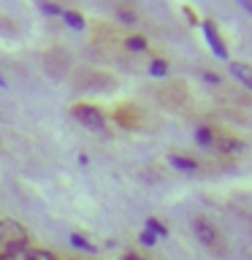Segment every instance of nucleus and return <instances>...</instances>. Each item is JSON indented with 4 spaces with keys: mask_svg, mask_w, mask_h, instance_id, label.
<instances>
[{
    "mask_svg": "<svg viewBox=\"0 0 252 260\" xmlns=\"http://www.w3.org/2000/svg\"><path fill=\"white\" fill-rule=\"evenodd\" d=\"M27 241H30L27 228H22L16 219H0V260L24 255Z\"/></svg>",
    "mask_w": 252,
    "mask_h": 260,
    "instance_id": "obj_1",
    "label": "nucleus"
},
{
    "mask_svg": "<svg viewBox=\"0 0 252 260\" xmlns=\"http://www.w3.org/2000/svg\"><path fill=\"white\" fill-rule=\"evenodd\" d=\"M122 260H141V257H138V255H125Z\"/></svg>",
    "mask_w": 252,
    "mask_h": 260,
    "instance_id": "obj_20",
    "label": "nucleus"
},
{
    "mask_svg": "<svg viewBox=\"0 0 252 260\" xmlns=\"http://www.w3.org/2000/svg\"><path fill=\"white\" fill-rule=\"evenodd\" d=\"M241 8H247V11L252 14V0H241Z\"/></svg>",
    "mask_w": 252,
    "mask_h": 260,
    "instance_id": "obj_19",
    "label": "nucleus"
},
{
    "mask_svg": "<svg viewBox=\"0 0 252 260\" xmlns=\"http://www.w3.org/2000/svg\"><path fill=\"white\" fill-rule=\"evenodd\" d=\"M41 11H44L46 16H62V8L54 6V3H41Z\"/></svg>",
    "mask_w": 252,
    "mask_h": 260,
    "instance_id": "obj_15",
    "label": "nucleus"
},
{
    "mask_svg": "<svg viewBox=\"0 0 252 260\" xmlns=\"http://www.w3.org/2000/svg\"><path fill=\"white\" fill-rule=\"evenodd\" d=\"M149 73L152 76H158V79H163L168 73V65H166V60H154L152 65H149Z\"/></svg>",
    "mask_w": 252,
    "mask_h": 260,
    "instance_id": "obj_12",
    "label": "nucleus"
},
{
    "mask_svg": "<svg viewBox=\"0 0 252 260\" xmlns=\"http://www.w3.org/2000/svg\"><path fill=\"white\" fill-rule=\"evenodd\" d=\"M0 87H6V79H3V73H0Z\"/></svg>",
    "mask_w": 252,
    "mask_h": 260,
    "instance_id": "obj_21",
    "label": "nucleus"
},
{
    "mask_svg": "<svg viewBox=\"0 0 252 260\" xmlns=\"http://www.w3.org/2000/svg\"><path fill=\"white\" fill-rule=\"evenodd\" d=\"M73 114H76V119L81 122V125H87L89 130H103V127H106V119H103V114L98 111L95 106L79 103L76 109H73Z\"/></svg>",
    "mask_w": 252,
    "mask_h": 260,
    "instance_id": "obj_2",
    "label": "nucleus"
},
{
    "mask_svg": "<svg viewBox=\"0 0 252 260\" xmlns=\"http://www.w3.org/2000/svg\"><path fill=\"white\" fill-rule=\"evenodd\" d=\"M71 244H73V247H76V249H84V252H95V244H92V241H87V239H84V236H81V233H71Z\"/></svg>",
    "mask_w": 252,
    "mask_h": 260,
    "instance_id": "obj_9",
    "label": "nucleus"
},
{
    "mask_svg": "<svg viewBox=\"0 0 252 260\" xmlns=\"http://www.w3.org/2000/svg\"><path fill=\"white\" fill-rule=\"evenodd\" d=\"M203 79H206L209 84H219V76H214V73H203Z\"/></svg>",
    "mask_w": 252,
    "mask_h": 260,
    "instance_id": "obj_18",
    "label": "nucleus"
},
{
    "mask_svg": "<svg viewBox=\"0 0 252 260\" xmlns=\"http://www.w3.org/2000/svg\"><path fill=\"white\" fill-rule=\"evenodd\" d=\"M201 27H203V36H206V41H209V46H211V52H214V57H219V60H228V49H225V44H223V38L217 36L214 22H201Z\"/></svg>",
    "mask_w": 252,
    "mask_h": 260,
    "instance_id": "obj_3",
    "label": "nucleus"
},
{
    "mask_svg": "<svg viewBox=\"0 0 252 260\" xmlns=\"http://www.w3.org/2000/svg\"><path fill=\"white\" fill-rule=\"evenodd\" d=\"M193 231H195V236H198L203 244H206V247H214V244H217V231L206 222V219H195Z\"/></svg>",
    "mask_w": 252,
    "mask_h": 260,
    "instance_id": "obj_4",
    "label": "nucleus"
},
{
    "mask_svg": "<svg viewBox=\"0 0 252 260\" xmlns=\"http://www.w3.org/2000/svg\"><path fill=\"white\" fill-rule=\"evenodd\" d=\"M128 49H130V52H144V49H146V41H144L141 36L128 38Z\"/></svg>",
    "mask_w": 252,
    "mask_h": 260,
    "instance_id": "obj_14",
    "label": "nucleus"
},
{
    "mask_svg": "<svg viewBox=\"0 0 252 260\" xmlns=\"http://www.w3.org/2000/svg\"><path fill=\"white\" fill-rule=\"evenodd\" d=\"M119 19L125 22V24H136V16L130 14V11H119Z\"/></svg>",
    "mask_w": 252,
    "mask_h": 260,
    "instance_id": "obj_17",
    "label": "nucleus"
},
{
    "mask_svg": "<svg viewBox=\"0 0 252 260\" xmlns=\"http://www.w3.org/2000/svg\"><path fill=\"white\" fill-rule=\"evenodd\" d=\"M168 162L174 168H179V171H198V162L190 160V157H182V154H171Z\"/></svg>",
    "mask_w": 252,
    "mask_h": 260,
    "instance_id": "obj_6",
    "label": "nucleus"
},
{
    "mask_svg": "<svg viewBox=\"0 0 252 260\" xmlns=\"http://www.w3.org/2000/svg\"><path fill=\"white\" fill-rule=\"evenodd\" d=\"M138 239H141V244H144V247H152V244L158 241V236H152L149 231H144L141 236H138Z\"/></svg>",
    "mask_w": 252,
    "mask_h": 260,
    "instance_id": "obj_16",
    "label": "nucleus"
},
{
    "mask_svg": "<svg viewBox=\"0 0 252 260\" xmlns=\"http://www.w3.org/2000/svg\"><path fill=\"white\" fill-rule=\"evenodd\" d=\"M146 231H149L152 236H160V239H166V236H168L166 225H160V222H158V219H154V217H149V219H146Z\"/></svg>",
    "mask_w": 252,
    "mask_h": 260,
    "instance_id": "obj_10",
    "label": "nucleus"
},
{
    "mask_svg": "<svg viewBox=\"0 0 252 260\" xmlns=\"http://www.w3.org/2000/svg\"><path fill=\"white\" fill-rule=\"evenodd\" d=\"M62 19L73 30H84V16H81L79 11H62Z\"/></svg>",
    "mask_w": 252,
    "mask_h": 260,
    "instance_id": "obj_7",
    "label": "nucleus"
},
{
    "mask_svg": "<svg viewBox=\"0 0 252 260\" xmlns=\"http://www.w3.org/2000/svg\"><path fill=\"white\" fill-rule=\"evenodd\" d=\"M22 260H57L52 252H46V249H24V255Z\"/></svg>",
    "mask_w": 252,
    "mask_h": 260,
    "instance_id": "obj_8",
    "label": "nucleus"
},
{
    "mask_svg": "<svg viewBox=\"0 0 252 260\" xmlns=\"http://www.w3.org/2000/svg\"><path fill=\"white\" fill-rule=\"evenodd\" d=\"M231 73H233V76L241 81L244 87H249V89H252V68H249V65H241V62H231Z\"/></svg>",
    "mask_w": 252,
    "mask_h": 260,
    "instance_id": "obj_5",
    "label": "nucleus"
},
{
    "mask_svg": "<svg viewBox=\"0 0 252 260\" xmlns=\"http://www.w3.org/2000/svg\"><path fill=\"white\" fill-rule=\"evenodd\" d=\"M219 149H228L231 154H239V152H244V144L233 141V138H223V141H219Z\"/></svg>",
    "mask_w": 252,
    "mask_h": 260,
    "instance_id": "obj_11",
    "label": "nucleus"
},
{
    "mask_svg": "<svg viewBox=\"0 0 252 260\" xmlns=\"http://www.w3.org/2000/svg\"><path fill=\"white\" fill-rule=\"evenodd\" d=\"M195 141H198L201 146H211V130L209 127H198L195 130Z\"/></svg>",
    "mask_w": 252,
    "mask_h": 260,
    "instance_id": "obj_13",
    "label": "nucleus"
}]
</instances>
